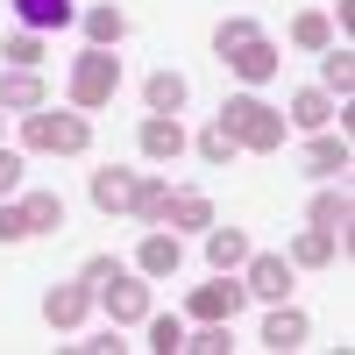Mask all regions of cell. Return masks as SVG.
<instances>
[{
	"mask_svg": "<svg viewBox=\"0 0 355 355\" xmlns=\"http://www.w3.org/2000/svg\"><path fill=\"white\" fill-rule=\"evenodd\" d=\"M242 291H249V299H263V306H277L284 291H291V256H256V249H249V263H242Z\"/></svg>",
	"mask_w": 355,
	"mask_h": 355,
	"instance_id": "8992f818",
	"label": "cell"
},
{
	"mask_svg": "<svg viewBox=\"0 0 355 355\" xmlns=\"http://www.w3.org/2000/svg\"><path fill=\"white\" fill-rule=\"evenodd\" d=\"M21 214H28V234H57V227H64V199H57V192H28Z\"/></svg>",
	"mask_w": 355,
	"mask_h": 355,
	"instance_id": "d4e9b609",
	"label": "cell"
},
{
	"mask_svg": "<svg viewBox=\"0 0 355 355\" xmlns=\"http://www.w3.org/2000/svg\"><path fill=\"white\" fill-rule=\"evenodd\" d=\"M78 28H85V43H93V50H114V43L128 36V15L114 8V0H100V8H85V15H78Z\"/></svg>",
	"mask_w": 355,
	"mask_h": 355,
	"instance_id": "e0dca14e",
	"label": "cell"
},
{
	"mask_svg": "<svg viewBox=\"0 0 355 355\" xmlns=\"http://www.w3.org/2000/svg\"><path fill=\"white\" fill-rule=\"evenodd\" d=\"M100 306H107L114 327H142V320H150V277L142 270H114L100 284Z\"/></svg>",
	"mask_w": 355,
	"mask_h": 355,
	"instance_id": "277c9868",
	"label": "cell"
},
{
	"mask_svg": "<svg viewBox=\"0 0 355 355\" xmlns=\"http://www.w3.org/2000/svg\"><path fill=\"white\" fill-rule=\"evenodd\" d=\"M306 334H313V320L299 306H284V299L270 306V320H263V348H277V355L284 348H306Z\"/></svg>",
	"mask_w": 355,
	"mask_h": 355,
	"instance_id": "9a60e30c",
	"label": "cell"
},
{
	"mask_svg": "<svg viewBox=\"0 0 355 355\" xmlns=\"http://www.w3.org/2000/svg\"><path fill=\"white\" fill-rule=\"evenodd\" d=\"M291 43H299V50H327V43H334V21L320 15V8H306V15H291Z\"/></svg>",
	"mask_w": 355,
	"mask_h": 355,
	"instance_id": "4316f807",
	"label": "cell"
},
{
	"mask_svg": "<svg viewBox=\"0 0 355 355\" xmlns=\"http://www.w3.org/2000/svg\"><path fill=\"white\" fill-rule=\"evenodd\" d=\"M85 355H121V327H107V334H93V341H78Z\"/></svg>",
	"mask_w": 355,
	"mask_h": 355,
	"instance_id": "836d02e7",
	"label": "cell"
},
{
	"mask_svg": "<svg viewBox=\"0 0 355 355\" xmlns=\"http://www.w3.org/2000/svg\"><path fill=\"white\" fill-rule=\"evenodd\" d=\"M135 270L142 277H178V270H185V249H178V227H150V234H142V249H135Z\"/></svg>",
	"mask_w": 355,
	"mask_h": 355,
	"instance_id": "52a82bcc",
	"label": "cell"
},
{
	"mask_svg": "<svg viewBox=\"0 0 355 355\" xmlns=\"http://www.w3.org/2000/svg\"><path fill=\"white\" fill-rule=\"evenodd\" d=\"M21 142L28 150H43V157H78L85 142H93V121H85L78 107H36V114H21Z\"/></svg>",
	"mask_w": 355,
	"mask_h": 355,
	"instance_id": "7a4b0ae2",
	"label": "cell"
},
{
	"mask_svg": "<svg viewBox=\"0 0 355 355\" xmlns=\"http://www.w3.org/2000/svg\"><path fill=\"white\" fill-rule=\"evenodd\" d=\"M135 220L142 227H164L171 220V185H164V178H142V185H135Z\"/></svg>",
	"mask_w": 355,
	"mask_h": 355,
	"instance_id": "603a6c76",
	"label": "cell"
},
{
	"mask_svg": "<svg viewBox=\"0 0 355 355\" xmlns=\"http://www.w3.org/2000/svg\"><path fill=\"white\" fill-rule=\"evenodd\" d=\"M0 57H8L15 71H36V64H43V36H36V28H15V36L0 43Z\"/></svg>",
	"mask_w": 355,
	"mask_h": 355,
	"instance_id": "83f0119b",
	"label": "cell"
},
{
	"mask_svg": "<svg viewBox=\"0 0 355 355\" xmlns=\"http://www.w3.org/2000/svg\"><path fill=\"white\" fill-rule=\"evenodd\" d=\"M220 64L242 78V85H263V78H277V64H284V50L270 43V36H256V43H242V50H227Z\"/></svg>",
	"mask_w": 355,
	"mask_h": 355,
	"instance_id": "8fae6325",
	"label": "cell"
},
{
	"mask_svg": "<svg viewBox=\"0 0 355 355\" xmlns=\"http://www.w3.org/2000/svg\"><path fill=\"white\" fill-rule=\"evenodd\" d=\"M306 220H313V227H327L341 256L355 249V234H348V227H355V199H348V192H313V206H306Z\"/></svg>",
	"mask_w": 355,
	"mask_h": 355,
	"instance_id": "ba28073f",
	"label": "cell"
},
{
	"mask_svg": "<svg viewBox=\"0 0 355 355\" xmlns=\"http://www.w3.org/2000/svg\"><path fill=\"white\" fill-rule=\"evenodd\" d=\"M85 313H93V284H85V277H78V284H50V291H43V320H50L57 334H71Z\"/></svg>",
	"mask_w": 355,
	"mask_h": 355,
	"instance_id": "9c48e42d",
	"label": "cell"
},
{
	"mask_svg": "<svg viewBox=\"0 0 355 355\" xmlns=\"http://www.w3.org/2000/svg\"><path fill=\"white\" fill-rule=\"evenodd\" d=\"M242 299H249V291H242V277H234V270H220L214 284H199L192 299H185V320H227V327H234Z\"/></svg>",
	"mask_w": 355,
	"mask_h": 355,
	"instance_id": "5b68a950",
	"label": "cell"
},
{
	"mask_svg": "<svg viewBox=\"0 0 355 355\" xmlns=\"http://www.w3.org/2000/svg\"><path fill=\"white\" fill-rule=\"evenodd\" d=\"M114 270H121V263H114V256H85V270H78V277H85V284H107Z\"/></svg>",
	"mask_w": 355,
	"mask_h": 355,
	"instance_id": "d6a6232c",
	"label": "cell"
},
{
	"mask_svg": "<svg viewBox=\"0 0 355 355\" xmlns=\"http://www.w3.org/2000/svg\"><path fill=\"white\" fill-rule=\"evenodd\" d=\"M334 121V93H320V85H299L291 93V114H284V128H299V135H320Z\"/></svg>",
	"mask_w": 355,
	"mask_h": 355,
	"instance_id": "4fadbf2b",
	"label": "cell"
},
{
	"mask_svg": "<svg viewBox=\"0 0 355 355\" xmlns=\"http://www.w3.org/2000/svg\"><path fill=\"white\" fill-rule=\"evenodd\" d=\"M192 150H199L206 164H214V171H227L234 157H242V142H234V135H227L220 121H206V128H199V142H192Z\"/></svg>",
	"mask_w": 355,
	"mask_h": 355,
	"instance_id": "484cf974",
	"label": "cell"
},
{
	"mask_svg": "<svg viewBox=\"0 0 355 355\" xmlns=\"http://www.w3.org/2000/svg\"><path fill=\"white\" fill-rule=\"evenodd\" d=\"M36 107H50V93H43V78L36 71H0V114H36Z\"/></svg>",
	"mask_w": 355,
	"mask_h": 355,
	"instance_id": "5bb4252c",
	"label": "cell"
},
{
	"mask_svg": "<svg viewBox=\"0 0 355 355\" xmlns=\"http://www.w3.org/2000/svg\"><path fill=\"white\" fill-rule=\"evenodd\" d=\"M164 227H214V199H206V192H171V220Z\"/></svg>",
	"mask_w": 355,
	"mask_h": 355,
	"instance_id": "cb8c5ba5",
	"label": "cell"
},
{
	"mask_svg": "<svg viewBox=\"0 0 355 355\" xmlns=\"http://www.w3.org/2000/svg\"><path fill=\"white\" fill-rule=\"evenodd\" d=\"M15 15H21V28H64V21H78V8L71 0H15Z\"/></svg>",
	"mask_w": 355,
	"mask_h": 355,
	"instance_id": "44dd1931",
	"label": "cell"
},
{
	"mask_svg": "<svg viewBox=\"0 0 355 355\" xmlns=\"http://www.w3.org/2000/svg\"><path fill=\"white\" fill-rule=\"evenodd\" d=\"M142 327H150V348H157V355H178V348H185V320H171V313H150Z\"/></svg>",
	"mask_w": 355,
	"mask_h": 355,
	"instance_id": "f546056e",
	"label": "cell"
},
{
	"mask_svg": "<svg viewBox=\"0 0 355 355\" xmlns=\"http://www.w3.org/2000/svg\"><path fill=\"white\" fill-rule=\"evenodd\" d=\"M135 142H142L150 164H178V157H185V128H178V114H142Z\"/></svg>",
	"mask_w": 355,
	"mask_h": 355,
	"instance_id": "30bf717a",
	"label": "cell"
},
{
	"mask_svg": "<svg viewBox=\"0 0 355 355\" xmlns=\"http://www.w3.org/2000/svg\"><path fill=\"white\" fill-rule=\"evenodd\" d=\"M320 93H355V57L341 50V43H327V50H320Z\"/></svg>",
	"mask_w": 355,
	"mask_h": 355,
	"instance_id": "7402d4cb",
	"label": "cell"
},
{
	"mask_svg": "<svg viewBox=\"0 0 355 355\" xmlns=\"http://www.w3.org/2000/svg\"><path fill=\"white\" fill-rule=\"evenodd\" d=\"M135 185H142V171L107 164V171H93V206L100 214H135Z\"/></svg>",
	"mask_w": 355,
	"mask_h": 355,
	"instance_id": "7c38bea8",
	"label": "cell"
},
{
	"mask_svg": "<svg viewBox=\"0 0 355 355\" xmlns=\"http://www.w3.org/2000/svg\"><path fill=\"white\" fill-rule=\"evenodd\" d=\"M0 242H28V214L8 206V199H0Z\"/></svg>",
	"mask_w": 355,
	"mask_h": 355,
	"instance_id": "4dcf8cb0",
	"label": "cell"
},
{
	"mask_svg": "<svg viewBox=\"0 0 355 355\" xmlns=\"http://www.w3.org/2000/svg\"><path fill=\"white\" fill-rule=\"evenodd\" d=\"M299 164H306L313 178H341V171H348V135H327V128H320V135H306Z\"/></svg>",
	"mask_w": 355,
	"mask_h": 355,
	"instance_id": "2e32d148",
	"label": "cell"
},
{
	"mask_svg": "<svg viewBox=\"0 0 355 355\" xmlns=\"http://www.w3.org/2000/svg\"><path fill=\"white\" fill-rule=\"evenodd\" d=\"M206 263H214V270H242L249 263V234L242 227H206Z\"/></svg>",
	"mask_w": 355,
	"mask_h": 355,
	"instance_id": "d6986e66",
	"label": "cell"
},
{
	"mask_svg": "<svg viewBox=\"0 0 355 355\" xmlns=\"http://www.w3.org/2000/svg\"><path fill=\"white\" fill-rule=\"evenodd\" d=\"M185 100H192V85L178 71H150V85H142V107H150V114H178Z\"/></svg>",
	"mask_w": 355,
	"mask_h": 355,
	"instance_id": "ffe728a7",
	"label": "cell"
},
{
	"mask_svg": "<svg viewBox=\"0 0 355 355\" xmlns=\"http://www.w3.org/2000/svg\"><path fill=\"white\" fill-rule=\"evenodd\" d=\"M64 93H71V107H78V114L107 107L114 93H121V57H114V50H85V57H71Z\"/></svg>",
	"mask_w": 355,
	"mask_h": 355,
	"instance_id": "3957f363",
	"label": "cell"
},
{
	"mask_svg": "<svg viewBox=\"0 0 355 355\" xmlns=\"http://www.w3.org/2000/svg\"><path fill=\"white\" fill-rule=\"evenodd\" d=\"M214 121H220V128H227L234 142H242V150H256V157L284 150V114H277L270 100H256V93H227Z\"/></svg>",
	"mask_w": 355,
	"mask_h": 355,
	"instance_id": "6da1fadb",
	"label": "cell"
},
{
	"mask_svg": "<svg viewBox=\"0 0 355 355\" xmlns=\"http://www.w3.org/2000/svg\"><path fill=\"white\" fill-rule=\"evenodd\" d=\"M263 36V28L249 21V15H227L220 28H214V57H227V50H242V43H256Z\"/></svg>",
	"mask_w": 355,
	"mask_h": 355,
	"instance_id": "f1b7e54d",
	"label": "cell"
},
{
	"mask_svg": "<svg viewBox=\"0 0 355 355\" xmlns=\"http://www.w3.org/2000/svg\"><path fill=\"white\" fill-rule=\"evenodd\" d=\"M21 171H28V164H21V157H15V150H0V199H8V192H15V185H21Z\"/></svg>",
	"mask_w": 355,
	"mask_h": 355,
	"instance_id": "1f68e13d",
	"label": "cell"
},
{
	"mask_svg": "<svg viewBox=\"0 0 355 355\" xmlns=\"http://www.w3.org/2000/svg\"><path fill=\"white\" fill-rule=\"evenodd\" d=\"M334 263V234L327 227H299L291 234V270H327Z\"/></svg>",
	"mask_w": 355,
	"mask_h": 355,
	"instance_id": "ac0fdd59",
	"label": "cell"
}]
</instances>
